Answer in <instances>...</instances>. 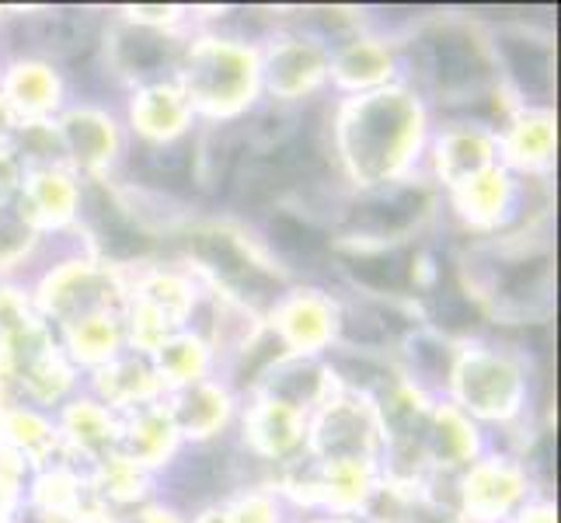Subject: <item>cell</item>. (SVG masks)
Returning a JSON list of instances; mask_svg holds the SVG:
<instances>
[{"mask_svg":"<svg viewBox=\"0 0 561 523\" xmlns=\"http://www.w3.org/2000/svg\"><path fill=\"white\" fill-rule=\"evenodd\" d=\"M203 255H206L213 265H217L224 276L238 280V283H241V289H248V294H259V297H268V294H273V280L262 276L259 269L244 265V262L238 259V251L230 248L227 241H220V238L203 241Z\"/></svg>","mask_w":561,"mask_h":523,"instance_id":"1","label":"cell"},{"mask_svg":"<svg viewBox=\"0 0 561 523\" xmlns=\"http://www.w3.org/2000/svg\"><path fill=\"white\" fill-rule=\"evenodd\" d=\"M353 273L370 286L398 289V286H404V276H409V255H404V251H394V255L359 259V262H353Z\"/></svg>","mask_w":561,"mask_h":523,"instance_id":"2","label":"cell"},{"mask_svg":"<svg viewBox=\"0 0 561 523\" xmlns=\"http://www.w3.org/2000/svg\"><path fill=\"white\" fill-rule=\"evenodd\" d=\"M415 206H419V196L412 192H401L394 200H383V203H370L356 213V224L363 227H374V230H387V227H401L415 217Z\"/></svg>","mask_w":561,"mask_h":523,"instance_id":"3","label":"cell"},{"mask_svg":"<svg viewBox=\"0 0 561 523\" xmlns=\"http://www.w3.org/2000/svg\"><path fill=\"white\" fill-rule=\"evenodd\" d=\"M273 235H276L279 248L289 251V255H297V259H318L321 251H324V241H321L318 230L304 227V224L289 220V217H276L273 220Z\"/></svg>","mask_w":561,"mask_h":523,"instance_id":"4","label":"cell"},{"mask_svg":"<svg viewBox=\"0 0 561 523\" xmlns=\"http://www.w3.org/2000/svg\"><path fill=\"white\" fill-rule=\"evenodd\" d=\"M91 203H94V224H99V230L105 235V245L112 251H137L140 248V238L133 235V230L119 220V213L112 209V203H105L99 192H91Z\"/></svg>","mask_w":561,"mask_h":523,"instance_id":"5","label":"cell"},{"mask_svg":"<svg viewBox=\"0 0 561 523\" xmlns=\"http://www.w3.org/2000/svg\"><path fill=\"white\" fill-rule=\"evenodd\" d=\"M84 38H91V22L84 14H53L46 29V46L53 49H77L84 46Z\"/></svg>","mask_w":561,"mask_h":523,"instance_id":"6","label":"cell"},{"mask_svg":"<svg viewBox=\"0 0 561 523\" xmlns=\"http://www.w3.org/2000/svg\"><path fill=\"white\" fill-rule=\"evenodd\" d=\"M147 171L153 174V179H164L171 185H179L185 179L188 171V154L182 147H168V150H150L144 158Z\"/></svg>","mask_w":561,"mask_h":523,"instance_id":"7","label":"cell"},{"mask_svg":"<svg viewBox=\"0 0 561 523\" xmlns=\"http://www.w3.org/2000/svg\"><path fill=\"white\" fill-rule=\"evenodd\" d=\"M439 73H443V81H468V77L478 73V64H474V56L463 49L460 43H454V38H447V43L439 46Z\"/></svg>","mask_w":561,"mask_h":523,"instance_id":"8","label":"cell"},{"mask_svg":"<svg viewBox=\"0 0 561 523\" xmlns=\"http://www.w3.org/2000/svg\"><path fill=\"white\" fill-rule=\"evenodd\" d=\"M439 318L447 325H468L474 321V311L460 300L457 289H447V294H439Z\"/></svg>","mask_w":561,"mask_h":523,"instance_id":"9","label":"cell"}]
</instances>
